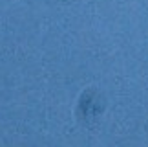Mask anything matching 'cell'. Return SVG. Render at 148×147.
Masks as SVG:
<instances>
[]
</instances>
